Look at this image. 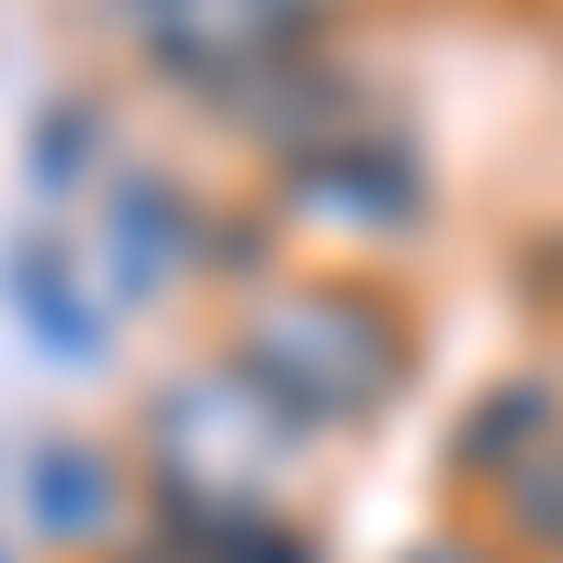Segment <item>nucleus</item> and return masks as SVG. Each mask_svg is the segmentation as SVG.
<instances>
[{"instance_id":"f257e3e1","label":"nucleus","mask_w":563,"mask_h":563,"mask_svg":"<svg viewBox=\"0 0 563 563\" xmlns=\"http://www.w3.org/2000/svg\"><path fill=\"white\" fill-rule=\"evenodd\" d=\"M225 361H249L260 384L305 417V429H361L384 417L417 372V316L372 282H339V271H282L238 305V339Z\"/></svg>"},{"instance_id":"f03ea898","label":"nucleus","mask_w":563,"mask_h":563,"mask_svg":"<svg viewBox=\"0 0 563 563\" xmlns=\"http://www.w3.org/2000/svg\"><path fill=\"white\" fill-rule=\"evenodd\" d=\"M135 440H147L169 530H238V519H282V485H294L316 429L249 361H192L147 395V429Z\"/></svg>"},{"instance_id":"7ed1b4c3","label":"nucleus","mask_w":563,"mask_h":563,"mask_svg":"<svg viewBox=\"0 0 563 563\" xmlns=\"http://www.w3.org/2000/svg\"><path fill=\"white\" fill-rule=\"evenodd\" d=\"M135 45H147L180 90L238 102L271 68L316 57V0H135Z\"/></svg>"},{"instance_id":"20e7f679","label":"nucleus","mask_w":563,"mask_h":563,"mask_svg":"<svg viewBox=\"0 0 563 563\" xmlns=\"http://www.w3.org/2000/svg\"><path fill=\"white\" fill-rule=\"evenodd\" d=\"M203 260V214L180 203L169 169H113L102 180V225H90V282H102V305H147L169 294L180 271Z\"/></svg>"},{"instance_id":"39448f33","label":"nucleus","mask_w":563,"mask_h":563,"mask_svg":"<svg viewBox=\"0 0 563 563\" xmlns=\"http://www.w3.org/2000/svg\"><path fill=\"white\" fill-rule=\"evenodd\" d=\"M294 225H350V238H406L417 214H429V169H417L406 135H361V147L339 158H305V169H282V192H271Z\"/></svg>"},{"instance_id":"423d86ee","label":"nucleus","mask_w":563,"mask_h":563,"mask_svg":"<svg viewBox=\"0 0 563 563\" xmlns=\"http://www.w3.org/2000/svg\"><path fill=\"white\" fill-rule=\"evenodd\" d=\"M225 113H238L260 147H271V169H305V158H339V147H361V135H384V102H372L350 68H327V57L271 68V79L238 90Z\"/></svg>"},{"instance_id":"0eeeda50","label":"nucleus","mask_w":563,"mask_h":563,"mask_svg":"<svg viewBox=\"0 0 563 563\" xmlns=\"http://www.w3.org/2000/svg\"><path fill=\"white\" fill-rule=\"evenodd\" d=\"M12 496H23V530L45 552H113L124 541V462L102 440H68L45 429L23 462H12Z\"/></svg>"},{"instance_id":"6e6552de","label":"nucleus","mask_w":563,"mask_h":563,"mask_svg":"<svg viewBox=\"0 0 563 563\" xmlns=\"http://www.w3.org/2000/svg\"><path fill=\"white\" fill-rule=\"evenodd\" d=\"M0 305L23 316V339H34L45 361H90V350H102V327H113L90 260H68L57 238H12V249H0Z\"/></svg>"},{"instance_id":"1a4fd4ad","label":"nucleus","mask_w":563,"mask_h":563,"mask_svg":"<svg viewBox=\"0 0 563 563\" xmlns=\"http://www.w3.org/2000/svg\"><path fill=\"white\" fill-rule=\"evenodd\" d=\"M552 440H563V384H552V372H507V384H485L474 406H462V429H451V474L507 485V474H530Z\"/></svg>"},{"instance_id":"9d476101","label":"nucleus","mask_w":563,"mask_h":563,"mask_svg":"<svg viewBox=\"0 0 563 563\" xmlns=\"http://www.w3.org/2000/svg\"><path fill=\"white\" fill-rule=\"evenodd\" d=\"M23 169H34V192H79L102 169V102H45L23 135Z\"/></svg>"},{"instance_id":"9b49d317","label":"nucleus","mask_w":563,"mask_h":563,"mask_svg":"<svg viewBox=\"0 0 563 563\" xmlns=\"http://www.w3.org/2000/svg\"><path fill=\"white\" fill-rule=\"evenodd\" d=\"M496 507H507V541H519V552L563 563V440L530 462V474H507V485H496Z\"/></svg>"},{"instance_id":"f8f14e48","label":"nucleus","mask_w":563,"mask_h":563,"mask_svg":"<svg viewBox=\"0 0 563 563\" xmlns=\"http://www.w3.org/2000/svg\"><path fill=\"white\" fill-rule=\"evenodd\" d=\"M180 541H203V563H316V541L294 519H238V530H180Z\"/></svg>"},{"instance_id":"ddd939ff","label":"nucleus","mask_w":563,"mask_h":563,"mask_svg":"<svg viewBox=\"0 0 563 563\" xmlns=\"http://www.w3.org/2000/svg\"><path fill=\"white\" fill-rule=\"evenodd\" d=\"M395 563H496L485 541H417V552H395Z\"/></svg>"},{"instance_id":"4468645a","label":"nucleus","mask_w":563,"mask_h":563,"mask_svg":"<svg viewBox=\"0 0 563 563\" xmlns=\"http://www.w3.org/2000/svg\"><path fill=\"white\" fill-rule=\"evenodd\" d=\"M124 563H203V541H180V530H158V541H135Z\"/></svg>"},{"instance_id":"2eb2a0df","label":"nucleus","mask_w":563,"mask_h":563,"mask_svg":"<svg viewBox=\"0 0 563 563\" xmlns=\"http://www.w3.org/2000/svg\"><path fill=\"white\" fill-rule=\"evenodd\" d=\"M0 563H12V552H0Z\"/></svg>"}]
</instances>
